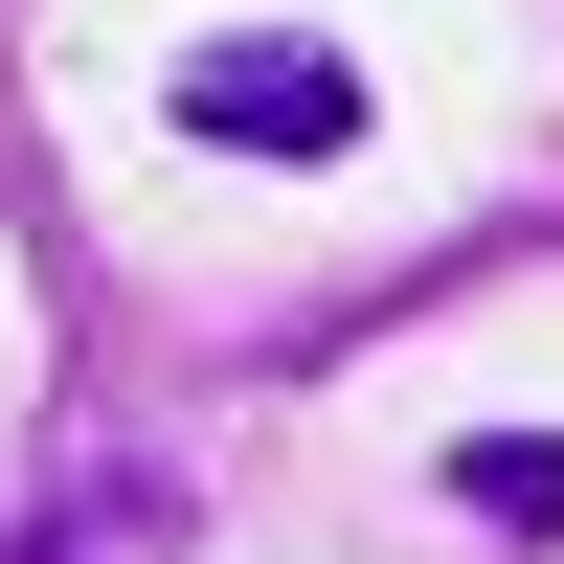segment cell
I'll return each instance as SVG.
<instances>
[{
	"label": "cell",
	"mask_w": 564,
	"mask_h": 564,
	"mask_svg": "<svg viewBox=\"0 0 564 564\" xmlns=\"http://www.w3.org/2000/svg\"><path fill=\"white\" fill-rule=\"evenodd\" d=\"M452 520L475 542H564V430H452Z\"/></svg>",
	"instance_id": "2"
},
{
	"label": "cell",
	"mask_w": 564,
	"mask_h": 564,
	"mask_svg": "<svg viewBox=\"0 0 564 564\" xmlns=\"http://www.w3.org/2000/svg\"><path fill=\"white\" fill-rule=\"evenodd\" d=\"M23 564H181V497H159V475H68V497L23 520Z\"/></svg>",
	"instance_id": "3"
},
{
	"label": "cell",
	"mask_w": 564,
	"mask_h": 564,
	"mask_svg": "<svg viewBox=\"0 0 564 564\" xmlns=\"http://www.w3.org/2000/svg\"><path fill=\"white\" fill-rule=\"evenodd\" d=\"M159 113L204 135V159L316 181V159H361V113H384V90H361V45H316V23H204V45L159 68Z\"/></svg>",
	"instance_id": "1"
}]
</instances>
